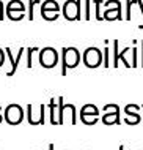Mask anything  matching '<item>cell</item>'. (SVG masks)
I'll list each match as a JSON object with an SVG mask.
<instances>
[{"label": "cell", "instance_id": "cell-1", "mask_svg": "<svg viewBox=\"0 0 143 150\" xmlns=\"http://www.w3.org/2000/svg\"><path fill=\"white\" fill-rule=\"evenodd\" d=\"M82 60V54L80 51L74 46H69V47H63L61 49V74H66L68 68L72 70V68L79 67Z\"/></svg>", "mask_w": 143, "mask_h": 150}, {"label": "cell", "instance_id": "cell-2", "mask_svg": "<svg viewBox=\"0 0 143 150\" xmlns=\"http://www.w3.org/2000/svg\"><path fill=\"white\" fill-rule=\"evenodd\" d=\"M58 51L52 46H46L43 49H39V55H38V60H39V65L46 70H52V68L57 67L58 63Z\"/></svg>", "mask_w": 143, "mask_h": 150}, {"label": "cell", "instance_id": "cell-3", "mask_svg": "<svg viewBox=\"0 0 143 150\" xmlns=\"http://www.w3.org/2000/svg\"><path fill=\"white\" fill-rule=\"evenodd\" d=\"M61 14L66 21L82 19V0H66L61 6Z\"/></svg>", "mask_w": 143, "mask_h": 150}, {"label": "cell", "instance_id": "cell-4", "mask_svg": "<svg viewBox=\"0 0 143 150\" xmlns=\"http://www.w3.org/2000/svg\"><path fill=\"white\" fill-rule=\"evenodd\" d=\"M41 18L44 19V21H57V19L60 18V13H61V8L60 5L57 3V0H44L43 3H41Z\"/></svg>", "mask_w": 143, "mask_h": 150}, {"label": "cell", "instance_id": "cell-5", "mask_svg": "<svg viewBox=\"0 0 143 150\" xmlns=\"http://www.w3.org/2000/svg\"><path fill=\"white\" fill-rule=\"evenodd\" d=\"M82 62L87 68H97L102 65V52L95 46H90L82 54Z\"/></svg>", "mask_w": 143, "mask_h": 150}, {"label": "cell", "instance_id": "cell-6", "mask_svg": "<svg viewBox=\"0 0 143 150\" xmlns=\"http://www.w3.org/2000/svg\"><path fill=\"white\" fill-rule=\"evenodd\" d=\"M27 8L22 0H10L6 3V16L11 21H22L25 18Z\"/></svg>", "mask_w": 143, "mask_h": 150}, {"label": "cell", "instance_id": "cell-7", "mask_svg": "<svg viewBox=\"0 0 143 150\" xmlns=\"http://www.w3.org/2000/svg\"><path fill=\"white\" fill-rule=\"evenodd\" d=\"M5 120L10 125H19L24 120V111L19 104H10L5 109Z\"/></svg>", "mask_w": 143, "mask_h": 150}, {"label": "cell", "instance_id": "cell-8", "mask_svg": "<svg viewBox=\"0 0 143 150\" xmlns=\"http://www.w3.org/2000/svg\"><path fill=\"white\" fill-rule=\"evenodd\" d=\"M97 115H99V109L93 104H85L80 111V119L85 125H95L97 122Z\"/></svg>", "mask_w": 143, "mask_h": 150}, {"label": "cell", "instance_id": "cell-9", "mask_svg": "<svg viewBox=\"0 0 143 150\" xmlns=\"http://www.w3.org/2000/svg\"><path fill=\"white\" fill-rule=\"evenodd\" d=\"M104 111H112L109 114H104L102 117V122L105 125H113V123H120V108L116 104H107L104 108Z\"/></svg>", "mask_w": 143, "mask_h": 150}, {"label": "cell", "instance_id": "cell-10", "mask_svg": "<svg viewBox=\"0 0 143 150\" xmlns=\"http://www.w3.org/2000/svg\"><path fill=\"white\" fill-rule=\"evenodd\" d=\"M123 11H121V2L120 0H116L113 8H105L104 11V16H102V19H105V21H116V19H124L123 18Z\"/></svg>", "mask_w": 143, "mask_h": 150}, {"label": "cell", "instance_id": "cell-11", "mask_svg": "<svg viewBox=\"0 0 143 150\" xmlns=\"http://www.w3.org/2000/svg\"><path fill=\"white\" fill-rule=\"evenodd\" d=\"M24 51H25V49H24V47H20L19 52H18V55H16V57H13L10 47H6V49H5V54H6V57L10 59V63H11V70L6 73V76H13L14 73H16V70H18V65H19L20 59H22V55H24Z\"/></svg>", "mask_w": 143, "mask_h": 150}, {"label": "cell", "instance_id": "cell-12", "mask_svg": "<svg viewBox=\"0 0 143 150\" xmlns=\"http://www.w3.org/2000/svg\"><path fill=\"white\" fill-rule=\"evenodd\" d=\"M138 111V106L137 104H129V106H126V114H128V117H126V123L128 125H137L138 122H140V115L137 114Z\"/></svg>", "mask_w": 143, "mask_h": 150}, {"label": "cell", "instance_id": "cell-13", "mask_svg": "<svg viewBox=\"0 0 143 150\" xmlns=\"http://www.w3.org/2000/svg\"><path fill=\"white\" fill-rule=\"evenodd\" d=\"M118 40H113V67H118V65H120V51H118Z\"/></svg>", "mask_w": 143, "mask_h": 150}, {"label": "cell", "instance_id": "cell-14", "mask_svg": "<svg viewBox=\"0 0 143 150\" xmlns=\"http://www.w3.org/2000/svg\"><path fill=\"white\" fill-rule=\"evenodd\" d=\"M35 5H41V0H30V3H28V11H27V18L30 19V21H33V6Z\"/></svg>", "mask_w": 143, "mask_h": 150}, {"label": "cell", "instance_id": "cell-15", "mask_svg": "<svg viewBox=\"0 0 143 150\" xmlns=\"http://www.w3.org/2000/svg\"><path fill=\"white\" fill-rule=\"evenodd\" d=\"M63 112H64V103H63V98H58V125H63Z\"/></svg>", "mask_w": 143, "mask_h": 150}, {"label": "cell", "instance_id": "cell-16", "mask_svg": "<svg viewBox=\"0 0 143 150\" xmlns=\"http://www.w3.org/2000/svg\"><path fill=\"white\" fill-rule=\"evenodd\" d=\"M49 108H50V123H52V125H58V120L55 119V100H54V98L50 100Z\"/></svg>", "mask_w": 143, "mask_h": 150}, {"label": "cell", "instance_id": "cell-17", "mask_svg": "<svg viewBox=\"0 0 143 150\" xmlns=\"http://www.w3.org/2000/svg\"><path fill=\"white\" fill-rule=\"evenodd\" d=\"M101 5H102V0H95V18L96 21H102V14H101Z\"/></svg>", "mask_w": 143, "mask_h": 150}, {"label": "cell", "instance_id": "cell-18", "mask_svg": "<svg viewBox=\"0 0 143 150\" xmlns=\"http://www.w3.org/2000/svg\"><path fill=\"white\" fill-rule=\"evenodd\" d=\"M27 51V68H32V57H33V52L35 51H39L38 47H28Z\"/></svg>", "mask_w": 143, "mask_h": 150}, {"label": "cell", "instance_id": "cell-19", "mask_svg": "<svg viewBox=\"0 0 143 150\" xmlns=\"http://www.w3.org/2000/svg\"><path fill=\"white\" fill-rule=\"evenodd\" d=\"M109 54H110V49H109V46H107V44H105V49H104V55H102V62H104V67H105V68H109V67H110Z\"/></svg>", "mask_w": 143, "mask_h": 150}, {"label": "cell", "instance_id": "cell-20", "mask_svg": "<svg viewBox=\"0 0 143 150\" xmlns=\"http://www.w3.org/2000/svg\"><path fill=\"white\" fill-rule=\"evenodd\" d=\"M90 0H85V14H83V19L85 21H90L91 19V13H90Z\"/></svg>", "mask_w": 143, "mask_h": 150}, {"label": "cell", "instance_id": "cell-21", "mask_svg": "<svg viewBox=\"0 0 143 150\" xmlns=\"http://www.w3.org/2000/svg\"><path fill=\"white\" fill-rule=\"evenodd\" d=\"M137 51H138V49H137L135 46H134L132 49H130V52H132V60H130V67H132V68H135L137 65H138V63H137Z\"/></svg>", "mask_w": 143, "mask_h": 150}, {"label": "cell", "instance_id": "cell-22", "mask_svg": "<svg viewBox=\"0 0 143 150\" xmlns=\"http://www.w3.org/2000/svg\"><path fill=\"white\" fill-rule=\"evenodd\" d=\"M5 63V49H0V67H3Z\"/></svg>", "mask_w": 143, "mask_h": 150}, {"label": "cell", "instance_id": "cell-23", "mask_svg": "<svg viewBox=\"0 0 143 150\" xmlns=\"http://www.w3.org/2000/svg\"><path fill=\"white\" fill-rule=\"evenodd\" d=\"M142 67H143V40H142Z\"/></svg>", "mask_w": 143, "mask_h": 150}, {"label": "cell", "instance_id": "cell-24", "mask_svg": "<svg viewBox=\"0 0 143 150\" xmlns=\"http://www.w3.org/2000/svg\"><path fill=\"white\" fill-rule=\"evenodd\" d=\"M49 150H54V144H50V145H49Z\"/></svg>", "mask_w": 143, "mask_h": 150}, {"label": "cell", "instance_id": "cell-25", "mask_svg": "<svg viewBox=\"0 0 143 150\" xmlns=\"http://www.w3.org/2000/svg\"><path fill=\"white\" fill-rule=\"evenodd\" d=\"M120 150H124V147H123V145H121V147H120Z\"/></svg>", "mask_w": 143, "mask_h": 150}]
</instances>
